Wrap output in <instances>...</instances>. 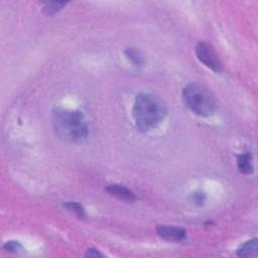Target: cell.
<instances>
[{
	"instance_id": "1",
	"label": "cell",
	"mask_w": 258,
	"mask_h": 258,
	"mask_svg": "<svg viewBox=\"0 0 258 258\" xmlns=\"http://www.w3.org/2000/svg\"><path fill=\"white\" fill-rule=\"evenodd\" d=\"M52 122L57 136L63 141L78 143L88 136V123L83 113L78 110L56 108L53 111Z\"/></svg>"
},
{
	"instance_id": "2",
	"label": "cell",
	"mask_w": 258,
	"mask_h": 258,
	"mask_svg": "<svg viewBox=\"0 0 258 258\" xmlns=\"http://www.w3.org/2000/svg\"><path fill=\"white\" fill-rule=\"evenodd\" d=\"M133 118L136 127L142 132L155 128L167 115V106L157 96L150 93H140L133 105Z\"/></svg>"
},
{
	"instance_id": "3",
	"label": "cell",
	"mask_w": 258,
	"mask_h": 258,
	"mask_svg": "<svg viewBox=\"0 0 258 258\" xmlns=\"http://www.w3.org/2000/svg\"><path fill=\"white\" fill-rule=\"evenodd\" d=\"M183 99L186 106L199 116H210L216 110V102L211 94L197 83L185 86Z\"/></svg>"
},
{
	"instance_id": "4",
	"label": "cell",
	"mask_w": 258,
	"mask_h": 258,
	"mask_svg": "<svg viewBox=\"0 0 258 258\" xmlns=\"http://www.w3.org/2000/svg\"><path fill=\"white\" fill-rule=\"evenodd\" d=\"M196 55L201 63L215 73H221L223 71V64L218 58L214 48L207 43L201 42L196 46Z\"/></svg>"
},
{
	"instance_id": "5",
	"label": "cell",
	"mask_w": 258,
	"mask_h": 258,
	"mask_svg": "<svg viewBox=\"0 0 258 258\" xmlns=\"http://www.w3.org/2000/svg\"><path fill=\"white\" fill-rule=\"evenodd\" d=\"M156 232L159 237L169 242H180L187 236L185 229L169 225H158L156 227Z\"/></svg>"
},
{
	"instance_id": "6",
	"label": "cell",
	"mask_w": 258,
	"mask_h": 258,
	"mask_svg": "<svg viewBox=\"0 0 258 258\" xmlns=\"http://www.w3.org/2000/svg\"><path fill=\"white\" fill-rule=\"evenodd\" d=\"M106 192L109 194V195L115 197L119 200L126 201V202H134L136 200V197L134 194L128 190L127 188L121 186V185H109L106 188Z\"/></svg>"
},
{
	"instance_id": "7",
	"label": "cell",
	"mask_w": 258,
	"mask_h": 258,
	"mask_svg": "<svg viewBox=\"0 0 258 258\" xmlns=\"http://www.w3.org/2000/svg\"><path fill=\"white\" fill-rule=\"evenodd\" d=\"M237 167L240 172L250 174L253 172L252 155L250 152H245L237 155Z\"/></svg>"
},
{
	"instance_id": "8",
	"label": "cell",
	"mask_w": 258,
	"mask_h": 258,
	"mask_svg": "<svg viewBox=\"0 0 258 258\" xmlns=\"http://www.w3.org/2000/svg\"><path fill=\"white\" fill-rule=\"evenodd\" d=\"M237 255L239 257H249L258 252V240L257 238H253L251 240L246 241L245 243L240 245L237 249Z\"/></svg>"
},
{
	"instance_id": "9",
	"label": "cell",
	"mask_w": 258,
	"mask_h": 258,
	"mask_svg": "<svg viewBox=\"0 0 258 258\" xmlns=\"http://www.w3.org/2000/svg\"><path fill=\"white\" fill-rule=\"evenodd\" d=\"M125 56L127 57L128 60H130L131 63L134 64V66H142L144 63L143 56L141 53L136 50L134 47H127L125 50Z\"/></svg>"
},
{
	"instance_id": "10",
	"label": "cell",
	"mask_w": 258,
	"mask_h": 258,
	"mask_svg": "<svg viewBox=\"0 0 258 258\" xmlns=\"http://www.w3.org/2000/svg\"><path fill=\"white\" fill-rule=\"evenodd\" d=\"M67 2H60V1H51V2H44L43 11L47 15H53L60 11L64 6H66Z\"/></svg>"
},
{
	"instance_id": "11",
	"label": "cell",
	"mask_w": 258,
	"mask_h": 258,
	"mask_svg": "<svg viewBox=\"0 0 258 258\" xmlns=\"http://www.w3.org/2000/svg\"><path fill=\"white\" fill-rule=\"evenodd\" d=\"M64 206L66 207L69 210V211L73 212L74 214H76L80 218H84L86 216L85 209L83 208V206L81 205L80 203H77V202H67Z\"/></svg>"
},
{
	"instance_id": "12",
	"label": "cell",
	"mask_w": 258,
	"mask_h": 258,
	"mask_svg": "<svg viewBox=\"0 0 258 258\" xmlns=\"http://www.w3.org/2000/svg\"><path fill=\"white\" fill-rule=\"evenodd\" d=\"M4 249L9 252H19L22 250V246L19 241H7L4 244Z\"/></svg>"
},
{
	"instance_id": "13",
	"label": "cell",
	"mask_w": 258,
	"mask_h": 258,
	"mask_svg": "<svg viewBox=\"0 0 258 258\" xmlns=\"http://www.w3.org/2000/svg\"><path fill=\"white\" fill-rule=\"evenodd\" d=\"M87 257H93V258H97V257H103V254L98 250V249H95V248H90L87 250L86 253Z\"/></svg>"
},
{
	"instance_id": "14",
	"label": "cell",
	"mask_w": 258,
	"mask_h": 258,
	"mask_svg": "<svg viewBox=\"0 0 258 258\" xmlns=\"http://www.w3.org/2000/svg\"><path fill=\"white\" fill-rule=\"evenodd\" d=\"M194 201H195L196 204L202 205L205 201V196L203 195V193H199V194H194Z\"/></svg>"
}]
</instances>
